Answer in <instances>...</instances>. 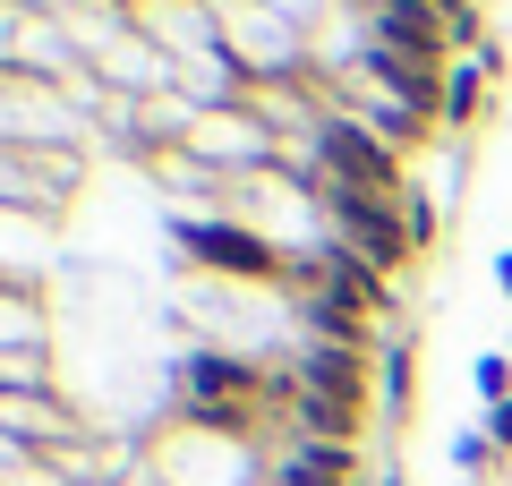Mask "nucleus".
Wrapping results in <instances>:
<instances>
[{"label": "nucleus", "mask_w": 512, "mask_h": 486, "mask_svg": "<svg viewBox=\"0 0 512 486\" xmlns=\"http://www.w3.org/2000/svg\"><path fill=\"white\" fill-rule=\"evenodd\" d=\"M333 222H342V248L367 256L376 273L410 256V214H393L376 188H342V180H333Z\"/></svg>", "instance_id": "nucleus-1"}, {"label": "nucleus", "mask_w": 512, "mask_h": 486, "mask_svg": "<svg viewBox=\"0 0 512 486\" xmlns=\"http://www.w3.org/2000/svg\"><path fill=\"white\" fill-rule=\"evenodd\" d=\"M444 43H453V18L427 9V0H384V9H376V52L427 69V60H444Z\"/></svg>", "instance_id": "nucleus-2"}, {"label": "nucleus", "mask_w": 512, "mask_h": 486, "mask_svg": "<svg viewBox=\"0 0 512 486\" xmlns=\"http://www.w3.org/2000/svg\"><path fill=\"white\" fill-rule=\"evenodd\" d=\"M316 162H325V171H333L342 188H376V197H384L393 180H402V171H393V145H384V137H367V128H350V120H333L325 137H316Z\"/></svg>", "instance_id": "nucleus-3"}, {"label": "nucleus", "mask_w": 512, "mask_h": 486, "mask_svg": "<svg viewBox=\"0 0 512 486\" xmlns=\"http://www.w3.org/2000/svg\"><path fill=\"white\" fill-rule=\"evenodd\" d=\"M299 393H308V401H333V410H359V350H308Z\"/></svg>", "instance_id": "nucleus-4"}, {"label": "nucleus", "mask_w": 512, "mask_h": 486, "mask_svg": "<svg viewBox=\"0 0 512 486\" xmlns=\"http://www.w3.org/2000/svg\"><path fill=\"white\" fill-rule=\"evenodd\" d=\"M256 393V376L239 359H197L188 367V401H197L205 418H231V401H248Z\"/></svg>", "instance_id": "nucleus-5"}, {"label": "nucleus", "mask_w": 512, "mask_h": 486, "mask_svg": "<svg viewBox=\"0 0 512 486\" xmlns=\"http://www.w3.org/2000/svg\"><path fill=\"white\" fill-rule=\"evenodd\" d=\"M325 290H333L342 307H376V316L393 307V290H384V273L367 265V256H333V265H325Z\"/></svg>", "instance_id": "nucleus-6"}, {"label": "nucleus", "mask_w": 512, "mask_h": 486, "mask_svg": "<svg viewBox=\"0 0 512 486\" xmlns=\"http://www.w3.org/2000/svg\"><path fill=\"white\" fill-rule=\"evenodd\" d=\"M188 248L205 256V265H239V273H274V248L248 231H188Z\"/></svg>", "instance_id": "nucleus-7"}, {"label": "nucleus", "mask_w": 512, "mask_h": 486, "mask_svg": "<svg viewBox=\"0 0 512 486\" xmlns=\"http://www.w3.org/2000/svg\"><path fill=\"white\" fill-rule=\"evenodd\" d=\"M444 111H453V120H478V69H461L453 86H444Z\"/></svg>", "instance_id": "nucleus-8"}, {"label": "nucleus", "mask_w": 512, "mask_h": 486, "mask_svg": "<svg viewBox=\"0 0 512 486\" xmlns=\"http://www.w3.org/2000/svg\"><path fill=\"white\" fill-rule=\"evenodd\" d=\"M504 384H512V367H504V359H478V393L504 401Z\"/></svg>", "instance_id": "nucleus-9"}, {"label": "nucleus", "mask_w": 512, "mask_h": 486, "mask_svg": "<svg viewBox=\"0 0 512 486\" xmlns=\"http://www.w3.org/2000/svg\"><path fill=\"white\" fill-rule=\"evenodd\" d=\"M487 444H504V452H512V401H495V418H487Z\"/></svg>", "instance_id": "nucleus-10"}, {"label": "nucleus", "mask_w": 512, "mask_h": 486, "mask_svg": "<svg viewBox=\"0 0 512 486\" xmlns=\"http://www.w3.org/2000/svg\"><path fill=\"white\" fill-rule=\"evenodd\" d=\"M495 282H504V299H512V256H504V265H495Z\"/></svg>", "instance_id": "nucleus-11"}]
</instances>
